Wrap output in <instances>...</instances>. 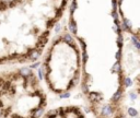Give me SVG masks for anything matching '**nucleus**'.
<instances>
[{"mask_svg":"<svg viewBox=\"0 0 140 118\" xmlns=\"http://www.w3.org/2000/svg\"><path fill=\"white\" fill-rule=\"evenodd\" d=\"M40 80L47 92L66 96L79 86L83 74L80 45L69 33L58 35L43 52Z\"/></svg>","mask_w":140,"mask_h":118,"instance_id":"7ed1b4c3","label":"nucleus"},{"mask_svg":"<svg viewBox=\"0 0 140 118\" xmlns=\"http://www.w3.org/2000/svg\"><path fill=\"white\" fill-rule=\"evenodd\" d=\"M40 118H88L85 110L79 105L66 104L46 109Z\"/></svg>","mask_w":140,"mask_h":118,"instance_id":"20e7f679","label":"nucleus"},{"mask_svg":"<svg viewBox=\"0 0 140 118\" xmlns=\"http://www.w3.org/2000/svg\"><path fill=\"white\" fill-rule=\"evenodd\" d=\"M69 0H0V67L42 57Z\"/></svg>","mask_w":140,"mask_h":118,"instance_id":"f257e3e1","label":"nucleus"},{"mask_svg":"<svg viewBox=\"0 0 140 118\" xmlns=\"http://www.w3.org/2000/svg\"><path fill=\"white\" fill-rule=\"evenodd\" d=\"M48 106V92L30 66L0 70V118H40Z\"/></svg>","mask_w":140,"mask_h":118,"instance_id":"f03ea898","label":"nucleus"}]
</instances>
